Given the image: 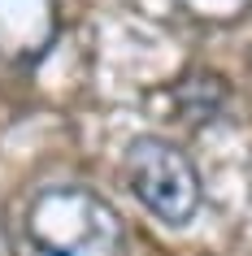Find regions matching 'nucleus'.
<instances>
[{"mask_svg": "<svg viewBox=\"0 0 252 256\" xmlns=\"http://www.w3.org/2000/svg\"><path fill=\"white\" fill-rule=\"evenodd\" d=\"M27 248L35 256H122L126 226L100 191L53 182L27 204Z\"/></svg>", "mask_w": 252, "mask_h": 256, "instance_id": "f257e3e1", "label": "nucleus"}, {"mask_svg": "<svg viewBox=\"0 0 252 256\" xmlns=\"http://www.w3.org/2000/svg\"><path fill=\"white\" fill-rule=\"evenodd\" d=\"M170 96H174V113L187 126H204V122H213L226 108L230 82L222 74H213V70H187L183 78L170 87Z\"/></svg>", "mask_w": 252, "mask_h": 256, "instance_id": "7ed1b4c3", "label": "nucleus"}, {"mask_svg": "<svg viewBox=\"0 0 252 256\" xmlns=\"http://www.w3.org/2000/svg\"><path fill=\"white\" fill-rule=\"evenodd\" d=\"M122 170H126L131 196L157 217L161 226L183 230V226L196 222L200 200H204V191H200V170L174 139H161V135L135 139L131 148H126Z\"/></svg>", "mask_w": 252, "mask_h": 256, "instance_id": "f03ea898", "label": "nucleus"}]
</instances>
